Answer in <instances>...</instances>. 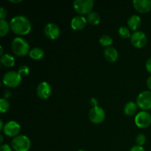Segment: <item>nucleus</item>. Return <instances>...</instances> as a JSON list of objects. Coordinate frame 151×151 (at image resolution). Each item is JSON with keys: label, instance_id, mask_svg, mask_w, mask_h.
I'll return each mask as SVG.
<instances>
[{"label": "nucleus", "instance_id": "nucleus-26", "mask_svg": "<svg viewBox=\"0 0 151 151\" xmlns=\"http://www.w3.org/2000/svg\"><path fill=\"white\" fill-rule=\"evenodd\" d=\"M18 72H19V75L22 76V78H23V77L27 76V75L29 73V68L28 67L27 65H22V66L19 68Z\"/></svg>", "mask_w": 151, "mask_h": 151}, {"label": "nucleus", "instance_id": "nucleus-20", "mask_svg": "<svg viewBox=\"0 0 151 151\" xmlns=\"http://www.w3.org/2000/svg\"><path fill=\"white\" fill-rule=\"evenodd\" d=\"M87 22L91 25H97L100 22V16L95 11H91L87 15Z\"/></svg>", "mask_w": 151, "mask_h": 151}, {"label": "nucleus", "instance_id": "nucleus-19", "mask_svg": "<svg viewBox=\"0 0 151 151\" xmlns=\"http://www.w3.org/2000/svg\"><path fill=\"white\" fill-rule=\"evenodd\" d=\"M137 110V103L133 101H129L124 106V114L127 116H133L135 114Z\"/></svg>", "mask_w": 151, "mask_h": 151}, {"label": "nucleus", "instance_id": "nucleus-29", "mask_svg": "<svg viewBox=\"0 0 151 151\" xmlns=\"http://www.w3.org/2000/svg\"><path fill=\"white\" fill-rule=\"evenodd\" d=\"M130 151H145V150L144 149V147L142 146H139V145H134L131 148Z\"/></svg>", "mask_w": 151, "mask_h": 151}, {"label": "nucleus", "instance_id": "nucleus-4", "mask_svg": "<svg viewBox=\"0 0 151 151\" xmlns=\"http://www.w3.org/2000/svg\"><path fill=\"white\" fill-rule=\"evenodd\" d=\"M22 76L16 71H9L6 72L2 78V82L4 86L9 88H15L19 86L22 82Z\"/></svg>", "mask_w": 151, "mask_h": 151}, {"label": "nucleus", "instance_id": "nucleus-38", "mask_svg": "<svg viewBox=\"0 0 151 151\" xmlns=\"http://www.w3.org/2000/svg\"><path fill=\"white\" fill-rule=\"evenodd\" d=\"M78 151H85V150H78Z\"/></svg>", "mask_w": 151, "mask_h": 151}, {"label": "nucleus", "instance_id": "nucleus-18", "mask_svg": "<svg viewBox=\"0 0 151 151\" xmlns=\"http://www.w3.org/2000/svg\"><path fill=\"white\" fill-rule=\"evenodd\" d=\"M29 55L32 60H39L44 58V51L40 47H33L29 51Z\"/></svg>", "mask_w": 151, "mask_h": 151}, {"label": "nucleus", "instance_id": "nucleus-17", "mask_svg": "<svg viewBox=\"0 0 151 151\" xmlns=\"http://www.w3.org/2000/svg\"><path fill=\"white\" fill-rule=\"evenodd\" d=\"M0 60H1V64L5 67H12L15 64L14 57L9 53H5L1 55Z\"/></svg>", "mask_w": 151, "mask_h": 151}, {"label": "nucleus", "instance_id": "nucleus-1", "mask_svg": "<svg viewBox=\"0 0 151 151\" xmlns=\"http://www.w3.org/2000/svg\"><path fill=\"white\" fill-rule=\"evenodd\" d=\"M10 29L19 35H27L30 32L32 28L29 19L22 15H18L12 18L10 22Z\"/></svg>", "mask_w": 151, "mask_h": 151}, {"label": "nucleus", "instance_id": "nucleus-24", "mask_svg": "<svg viewBox=\"0 0 151 151\" xmlns=\"http://www.w3.org/2000/svg\"><path fill=\"white\" fill-rule=\"evenodd\" d=\"M9 108H10V103L7 101V99L5 98H1L0 100V112L1 114H4L8 111Z\"/></svg>", "mask_w": 151, "mask_h": 151}, {"label": "nucleus", "instance_id": "nucleus-12", "mask_svg": "<svg viewBox=\"0 0 151 151\" xmlns=\"http://www.w3.org/2000/svg\"><path fill=\"white\" fill-rule=\"evenodd\" d=\"M36 93L40 98L46 100L49 98L52 94L51 86L47 81H42L37 86Z\"/></svg>", "mask_w": 151, "mask_h": 151}, {"label": "nucleus", "instance_id": "nucleus-7", "mask_svg": "<svg viewBox=\"0 0 151 151\" xmlns=\"http://www.w3.org/2000/svg\"><path fill=\"white\" fill-rule=\"evenodd\" d=\"M131 42L136 48H142L147 44V38L146 34L141 30L134 31L131 36Z\"/></svg>", "mask_w": 151, "mask_h": 151}, {"label": "nucleus", "instance_id": "nucleus-16", "mask_svg": "<svg viewBox=\"0 0 151 151\" xmlns=\"http://www.w3.org/2000/svg\"><path fill=\"white\" fill-rule=\"evenodd\" d=\"M127 23H128V27L130 29H133L134 31H137V29H138L140 27V26H141L142 19L139 16L134 14L128 18Z\"/></svg>", "mask_w": 151, "mask_h": 151}, {"label": "nucleus", "instance_id": "nucleus-36", "mask_svg": "<svg viewBox=\"0 0 151 151\" xmlns=\"http://www.w3.org/2000/svg\"><path fill=\"white\" fill-rule=\"evenodd\" d=\"M0 50H1V52H0V55H4V50H3L2 46H1V47H0Z\"/></svg>", "mask_w": 151, "mask_h": 151}, {"label": "nucleus", "instance_id": "nucleus-9", "mask_svg": "<svg viewBox=\"0 0 151 151\" xmlns=\"http://www.w3.org/2000/svg\"><path fill=\"white\" fill-rule=\"evenodd\" d=\"M134 122L137 127L140 128H146L151 124V115L146 111H142L137 114Z\"/></svg>", "mask_w": 151, "mask_h": 151}, {"label": "nucleus", "instance_id": "nucleus-5", "mask_svg": "<svg viewBox=\"0 0 151 151\" xmlns=\"http://www.w3.org/2000/svg\"><path fill=\"white\" fill-rule=\"evenodd\" d=\"M73 7L75 11L83 16L91 13L94 7L93 0H75L73 2Z\"/></svg>", "mask_w": 151, "mask_h": 151}, {"label": "nucleus", "instance_id": "nucleus-25", "mask_svg": "<svg viewBox=\"0 0 151 151\" xmlns=\"http://www.w3.org/2000/svg\"><path fill=\"white\" fill-rule=\"evenodd\" d=\"M146 140H147V137L144 134H139L136 137V142L137 145L142 146L146 142Z\"/></svg>", "mask_w": 151, "mask_h": 151}, {"label": "nucleus", "instance_id": "nucleus-14", "mask_svg": "<svg viewBox=\"0 0 151 151\" xmlns=\"http://www.w3.org/2000/svg\"><path fill=\"white\" fill-rule=\"evenodd\" d=\"M86 24V18L81 15H78L74 16L71 20V27L75 30H81L85 27Z\"/></svg>", "mask_w": 151, "mask_h": 151}, {"label": "nucleus", "instance_id": "nucleus-8", "mask_svg": "<svg viewBox=\"0 0 151 151\" xmlns=\"http://www.w3.org/2000/svg\"><path fill=\"white\" fill-rule=\"evenodd\" d=\"M88 118L93 123L100 124L104 121L106 118V112L100 106L92 107L88 112Z\"/></svg>", "mask_w": 151, "mask_h": 151}, {"label": "nucleus", "instance_id": "nucleus-13", "mask_svg": "<svg viewBox=\"0 0 151 151\" xmlns=\"http://www.w3.org/2000/svg\"><path fill=\"white\" fill-rule=\"evenodd\" d=\"M134 7L138 12L142 13H148L151 9L150 0H134L133 1Z\"/></svg>", "mask_w": 151, "mask_h": 151}, {"label": "nucleus", "instance_id": "nucleus-37", "mask_svg": "<svg viewBox=\"0 0 151 151\" xmlns=\"http://www.w3.org/2000/svg\"><path fill=\"white\" fill-rule=\"evenodd\" d=\"M0 139H1V140H0V142L2 143L3 142V140H4V139H3V135H0Z\"/></svg>", "mask_w": 151, "mask_h": 151}, {"label": "nucleus", "instance_id": "nucleus-28", "mask_svg": "<svg viewBox=\"0 0 151 151\" xmlns=\"http://www.w3.org/2000/svg\"><path fill=\"white\" fill-rule=\"evenodd\" d=\"M0 151H13L12 147L7 144H2L0 146Z\"/></svg>", "mask_w": 151, "mask_h": 151}, {"label": "nucleus", "instance_id": "nucleus-15", "mask_svg": "<svg viewBox=\"0 0 151 151\" xmlns=\"http://www.w3.org/2000/svg\"><path fill=\"white\" fill-rule=\"evenodd\" d=\"M104 57L109 62H115L118 59L119 57V53L118 51L113 47H106L104 50Z\"/></svg>", "mask_w": 151, "mask_h": 151}, {"label": "nucleus", "instance_id": "nucleus-3", "mask_svg": "<svg viewBox=\"0 0 151 151\" xmlns=\"http://www.w3.org/2000/svg\"><path fill=\"white\" fill-rule=\"evenodd\" d=\"M12 148L16 151H28L30 149L31 141L25 135H18L11 142Z\"/></svg>", "mask_w": 151, "mask_h": 151}, {"label": "nucleus", "instance_id": "nucleus-32", "mask_svg": "<svg viewBox=\"0 0 151 151\" xmlns=\"http://www.w3.org/2000/svg\"><path fill=\"white\" fill-rule=\"evenodd\" d=\"M147 86L149 89L151 90V75L147 80Z\"/></svg>", "mask_w": 151, "mask_h": 151}, {"label": "nucleus", "instance_id": "nucleus-23", "mask_svg": "<svg viewBox=\"0 0 151 151\" xmlns=\"http://www.w3.org/2000/svg\"><path fill=\"white\" fill-rule=\"evenodd\" d=\"M118 32H119V35H120V37L123 38H128L131 36L130 28L125 26L120 27L118 29Z\"/></svg>", "mask_w": 151, "mask_h": 151}, {"label": "nucleus", "instance_id": "nucleus-30", "mask_svg": "<svg viewBox=\"0 0 151 151\" xmlns=\"http://www.w3.org/2000/svg\"><path fill=\"white\" fill-rule=\"evenodd\" d=\"M145 67H146V69L147 70V72H150L151 74V56L148 59H147V61H146Z\"/></svg>", "mask_w": 151, "mask_h": 151}, {"label": "nucleus", "instance_id": "nucleus-35", "mask_svg": "<svg viewBox=\"0 0 151 151\" xmlns=\"http://www.w3.org/2000/svg\"><path fill=\"white\" fill-rule=\"evenodd\" d=\"M9 1L12 3H19L22 1V0H9Z\"/></svg>", "mask_w": 151, "mask_h": 151}, {"label": "nucleus", "instance_id": "nucleus-21", "mask_svg": "<svg viewBox=\"0 0 151 151\" xmlns=\"http://www.w3.org/2000/svg\"><path fill=\"white\" fill-rule=\"evenodd\" d=\"M10 29V23H8L5 19H1L0 20V36H5L8 33Z\"/></svg>", "mask_w": 151, "mask_h": 151}, {"label": "nucleus", "instance_id": "nucleus-22", "mask_svg": "<svg viewBox=\"0 0 151 151\" xmlns=\"http://www.w3.org/2000/svg\"><path fill=\"white\" fill-rule=\"evenodd\" d=\"M99 42L103 47H111V45L113 44V38L109 35H103L100 37Z\"/></svg>", "mask_w": 151, "mask_h": 151}, {"label": "nucleus", "instance_id": "nucleus-11", "mask_svg": "<svg viewBox=\"0 0 151 151\" xmlns=\"http://www.w3.org/2000/svg\"><path fill=\"white\" fill-rule=\"evenodd\" d=\"M44 34L48 38L55 40L59 37L60 34V27L55 23H48L45 25L44 29Z\"/></svg>", "mask_w": 151, "mask_h": 151}, {"label": "nucleus", "instance_id": "nucleus-6", "mask_svg": "<svg viewBox=\"0 0 151 151\" xmlns=\"http://www.w3.org/2000/svg\"><path fill=\"white\" fill-rule=\"evenodd\" d=\"M137 105L144 111L151 109V91H143L137 98Z\"/></svg>", "mask_w": 151, "mask_h": 151}, {"label": "nucleus", "instance_id": "nucleus-34", "mask_svg": "<svg viewBox=\"0 0 151 151\" xmlns=\"http://www.w3.org/2000/svg\"><path fill=\"white\" fill-rule=\"evenodd\" d=\"M4 127V122H3V121L1 119V120H0V131H3Z\"/></svg>", "mask_w": 151, "mask_h": 151}, {"label": "nucleus", "instance_id": "nucleus-10", "mask_svg": "<svg viewBox=\"0 0 151 151\" xmlns=\"http://www.w3.org/2000/svg\"><path fill=\"white\" fill-rule=\"evenodd\" d=\"M3 132L9 137H16L19 135L21 131V125L16 121H9L4 124Z\"/></svg>", "mask_w": 151, "mask_h": 151}, {"label": "nucleus", "instance_id": "nucleus-27", "mask_svg": "<svg viewBox=\"0 0 151 151\" xmlns=\"http://www.w3.org/2000/svg\"><path fill=\"white\" fill-rule=\"evenodd\" d=\"M7 15V11L4 7H1V10H0V20L1 19H5L6 16Z\"/></svg>", "mask_w": 151, "mask_h": 151}, {"label": "nucleus", "instance_id": "nucleus-31", "mask_svg": "<svg viewBox=\"0 0 151 151\" xmlns=\"http://www.w3.org/2000/svg\"><path fill=\"white\" fill-rule=\"evenodd\" d=\"M90 103H91V105L92 106V107L98 106V101H97V99L94 98V97H93V98L91 99V100H90Z\"/></svg>", "mask_w": 151, "mask_h": 151}, {"label": "nucleus", "instance_id": "nucleus-2", "mask_svg": "<svg viewBox=\"0 0 151 151\" xmlns=\"http://www.w3.org/2000/svg\"><path fill=\"white\" fill-rule=\"evenodd\" d=\"M11 50L15 55L18 56H25L29 54V44L24 38L22 37H16L11 42Z\"/></svg>", "mask_w": 151, "mask_h": 151}, {"label": "nucleus", "instance_id": "nucleus-33", "mask_svg": "<svg viewBox=\"0 0 151 151\" xmlns=\"http://www.w3.org/2000/svg\"><path fill=\"white\" fill-rule=\"evenodd\" d=\"M10 94H11V92H10V91H8V90H7L6 91H4V98L7 99V97H10Z\"/></svg>", "mask_w": 151, "mask_h": 151}]
</instances>
